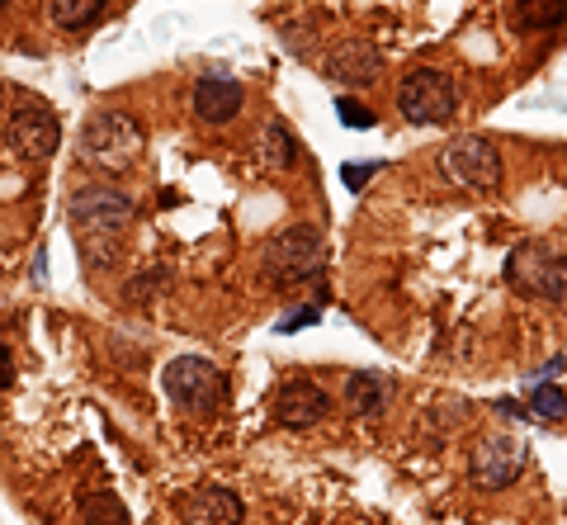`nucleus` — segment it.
<instances>
[{
    "mask_svg": "<svg viewBox=\"0 0 567 525\" xmlns=\"http://www.w3.org/2000/svg\"><path fill=\"white\" fill-rule=\"evenodd\" d=\"M327 76L341 85H374L383 76V58L369 39H341L327 52Z\"/></svg>",
    "mask_w": 567,
    "mask_h": 525,
    "instance_id": "f8f14e48",
    "label": "nucleus"
},
{
    "mask_svg": "<svg viewBox=\"0 0 567 525\" xmlns=\"http://www.w3.org/2000/svg\"><path fill=\"white\" fill-rule=\"evenodd\" d=\"M529 416H535V422H548V426L567 422V393L554 379H539L535 389H529Z\"/></svg>",
    "mask_w": 567,
    "mask_h": 525,
    "instance_id": "f3484780",
    "label": "nucleus"
},
{
    "mask_svg": "<svg viewBox=\"0 0 567 525\" xmlns=\"http://www.w3.org/2000/svg\"><path fill=\"white\" fill-rule=\"evenodd\" d=\"M567 20V0H516L520 29H558Z\"/></svg>",
    "mask_w": 567,
    "mask_h": 525,
    "instance_id": "a211bd4d",
    "label": "nucleus"
},
{
    "mask_svg": "<svg viewBox=\"0 0 567 525\" xmlns=\"http://www.w3.org/2000/svg\"><path fill=\"white\" fill-rule=\"evenodd\" d=\"M162 389L175 408L189 412V416H208L227 402V379H223L218 364L204 360V356H175L162 370Z\"/></svg>",
    "mask_w": 567,
    "mask_h": 525,
    "instance_id": "20e7f679",
    "label": "nucleus"
},
{
    "mask_svg": "<svg viewBox=\"0 0 567 525\" xmlns=\"http://www.w3.org/2000/svg\"><path fill=\"white\" fill-rule=\"evenodd\" d=\"M142 152H147V133L133 114L123 110H100L81 124V143H76V156L85 166H95L104 175H123L142 162Z\"/></svg>",
    "mask_w": 567,
    "mask_h": 525,
    "instance_id": "f03ea898",
    "label": "nucleus"
},
{
    "mask_svg": "<svg viewBox=\"0 0 567 525\" xmlns=\"http://www.w3.org/2000/svg\"><path fill=\"white\" fill-rule=\"evenodd\" d=\"M468 474L483 493H502L525 474V441L511 431H492L473 445V460H468Z\"/></svg>",
    "mask_w": 567,
    "mask_h": 525,
    "instance_id": "0eeeda50",
    "label": "nucleus"
},
{
    "mask_svg": "<svg viewBox=\"0 0 567 525\" xmlns=\"http://www.w3.org/2000/svg\"><path fill=\"white\" fill-rule=\"evenodd\" d=\"M10 383H14V356H10V346L0 341V393H6Z\"/></svg>",
    "mask_w": 567,
    "mask_h": 525,
    "instance_id": "393cba45",
    "label": "nucleus"
},
{
    "mask_svg": "<svg viewBox=\"0 0 567 525\" xmlns=\"http://www.w3.org/2000/svg\"><path fill=\"white\" fill-rule=\"evenodd\" d=\"M379 171H383L379 162H369V166H354V162H346V166H341V181H346L350 189H364V185H369V181H374V175H379Z\"/></svg>",
    "mask_w": 567,
    "mask_h": 525,
    "instance_id": "412c9836",
    "label": "nucleus"
},
{
    "mask_svg": "<svg viewBox=\"0 0 567 525\" xmlns=\"http://www.w3.org/2000/svg\"><path fill=\"white\" fill-rule=\"evenodd\" d=\"M241 104H246V91H241L237 76H199V85H194V95H189L194 119L208 124V128L233 124V119L241 114Z\"/></svg>",
    "mask_w": 567,
    "mask_h": 525,
    "instance_id": "9d476101",
    "label": "nucleus"
},
{
    "mask_svg": "<svg viewBox=\"0 0 567 525\" xmlns=\"http://www.w3.org/2000/svg\"><path fill=\"white\" fill-rule=\"evenodd\" d=\"M66 214H71V227H76L81 241L95 237V266H114L123 251L118 241L137 218V204L114 185H81L66 204Z\"/></svg>",
    "mask_w": 567,
    "mask_h": 525,
    "instance_id": "f257e3e1",
    "label": "nucleus"
},
{
    "mask_svg": "<svg viewBox=\"0 0 567 525\" xmlns=\"http://www.w3.org/2000/svg\"><path fill=\"white\" fill-rule=\"evenodd\" d=\"M440 166H445L450 181L464 185V189H483V195L502 189V152L477 133L454 137V143L445 147V156H440Z\"/></svg>",
    "mask_w": 567,
    "mask_h": 525,
    "instance_id": "423d86ee",
    "label": "nucleus"
},
{
    "mask_svg": "<svg viewBox=\"0 0 567 525\" xmlns=\"http://www.w3.org/2000/svg\"><path fill=\"white\" fill-rule=\"evenodd\" d=\"M492 408L502 416H511V422H529V408H525V402H516V398H496Z\"/></svg>",
    "mask_w": 567,
    "mask_h": 525,
    "instance_id": "5701e85b",
    "label": "nucleus"
},
{
    "mask_svg": "<svg viewBox=\"0 0 567 525\" xmlns=\"http://www.w3.org/2000/svg\"><path fill=\"white\" fill-rule=\"evenodd\" d=\"M185 525H241V497L227 487H194L181 502Z\"/></svg>",
    "mask_w": 567,
    "mask_h": 525,
    "instance_id": "ddd939ff",
    "label": "nucleus"
},
{
    "mask_svg": "<svg viewBox=\"0 0 567 525\" xmlns=\"http://www.w3.org/2000/svg\"><path fill=\"white\" fill-rule=\"evenodd\" d=\"M0 10H6V0H0Z\"/></svg>",
    "mask_w": 567,
    "mask_h": 525,
    "instance_id": "a878e982",
    "label": "nucleus"
},
{
    "mask_svg": "<svg viewBox=\"0 0 567 525\" xmlns=\"http://www.w3.org/2000/svg\"><path fill=\"white\" fill-rule=\"evenodd\" d=\"M312 322H322V303H308V308L289 312V318H279V331H298V327H312Z\"/></svg>",
    "mask_w": 567,
    "mask_h": 525,
    "instance_id": "4be33fe9",
    "label": "nucleus"
},
{
    "mask_svg": "<svg viewBox=\"0 0 567 525\" xmlns=\"http://www.w3.org/2000/svg\"><path fill=\"white\" fill-rule=\"evenodd\" d=\"M554 303L567 308V256H558V266H554Z\"/></svg>",
    "mask_w": 567,
    "mask_h": 525,
    "instance_id": "b1692460",
    "label": "nucleus"
},
{
    "mask_svg": "<svg viewBox=\"0 0 567 525\" xmlns=\"http://www.w3.org/2000/svg\"><path fill=\"white\" fill-rule=\"evenodd\" d=\"M256 152H260V162L270 166V171H293L298 166V137L289 133L275 119V124H265L260 128V143H256Z\"/></svg>",
    "mask_w": 567,
    "mask_h": 525,
    "instance_id": "2eb2a0df",
    "label": "nucleus"
},
{
    "mask_svg": "<svg viewBox=\"0 0 567 525\" xmlns=\"http://www.w3.org/2000/svg\"><path fill=\"white\" fill-rule=\"evenodd\" d=\"M388 402H393V383L374 370H354L346 379V408L354 416H364V422H374V416L388 412Z\"/></svg>",
    "mask_w": 567,
    "mask_h": 525,
    "instance_id": "4468645a",
    "label": "nucleus"
},
{
    "mask_svg": "<svg viewBox=\"0 0 567 525\" xmlns=\"http://www.w3.org/2000/svg\"><path fill=\"white\" fill-rule=\"evenodd\" d=\"M58 143H62L58 114H52L43 100H33V95L14 100V110H10V147L20 152L24 162H48V156L58 152Z\"/></svg>",
    "mask_w": 567,
    "mask_h": 525,
    "instance_id": "6e6552de",
    "label": "nucleus"
},
{
    "mask_svg": "<svg viewBox=\"0 0 567 525\" xmlns=\"http://www.w3.org/2000/svg\"><path fill=\"white\" fill-rule=\"evenodd\" d=\"M554 266H558V256L548 251V241L529 237L520 247H511L506 256V285L525 294V299H554Z\"/></svg>",
    "mask_w": 567,
    "mask_h": 525,
    "instance_id": "1a4fd4ad",
    "label": "nucleus"
},
{
    "mask_svg": "<svg viewBox=\"0 0 567 525\" xmlns=\"http://www.w3.org/2000/svg\"><path fill=\"white\" fill-rule=\"evenodd\" d=\"M104 14H110V0H52L48 6V20L58 29H71V33L100 24Z\"/></svg>",
    "mask_w": 567,
    "mask_h": 525,
    "instance_id": "dca6fc26",
    "label": "nucleus"
},
{
    "mask_svg": "<svg viewBox=\"0 0 567 525\" xmlns=\"http://www.w3.org/2000/svg\"><path fill=\"white\" fill-rule=\"evenodd\" d=\"M398 110L406 124H450L458 110V91L454 76L440 72V66H416L406 72L398 85Z\"/></svg>",
    "mask_w": 567,
    "mask_h": 525,
    "instance_id": "39448f33",
    "label": "nucleus"
},
{
    "mask_svg": "<svg viewBox=\"0 0 567 525\" xmlns=\"http://www.w3.org/2000/svg\"><path fill=\"white\" fill-rule=\"evenodd\" d=\"M85 525H133L128 512H123V502L114 493H95L85 502Z\"/></svg>",
    "mask_w": 567,
    "mask_h": 525,
    "instance_id": "6ab92c4d",
    "label": "nucleus"
},
{
    "mask_svg": "<svg viewBox=\"0 0 567 525\" xmlns=\"http://www.w3.org/2000/svg\"><path fill=\"white\" fill-rule=\"evenodd\" d=\"M322 266H327V241L312 223L284 227V233H275L260 251V275H265V285H275V289L308 285V279L322 275Z\"/></svg>",
    "mask_w": 567,
    "mask_h": 525,
    "instance_id": "7ed1b4c3",
    "label": "nucleus"
},
{
    "mask_svg": "<svg viewBox=\"0 0 567 525\" xmlns=\"http://www.w3.org/2000/svg\"><path fill=\"white\" fill-rule=\"evenodd\" d=\"M327 412H331V398L308 379H293L275 393V422L289 426V431H308V426L322 422Z\"/></svg>",
    "mask_w": 567,
    "mask_h": 525,
    "instance_id": "9b49d317",
    "label": "nucleus"
},
{
    "mask_svg": "<svg viewBox=\"0 0 567 525\" xmlns=\"http://www.w3.org/2000/svg\"><path fill=\"white\" fill-rule=\"evenodd\" d=\"M336 114H341L346 128H374V124H379L374 110H369V104H360V100H350V95L336 100Z\"/></svg>",
    "mask_w": 567,
    "mask_h": 525,
    "instance_id": "aec40b11",
    "label": "nucleus"
}]
</instances>
